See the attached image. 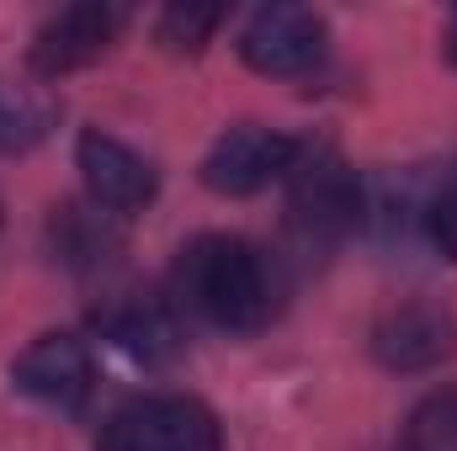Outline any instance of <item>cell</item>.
Instances as JSON below:
<instances>
[{"label": "cell", "mask_w": 457, "mask_h": 451, "mask_svg": "<svg viewBox=\"0 0 457 451\" xmlns=\"http://www.w3.org/2000/svg\"><path fill=\"white\" fill-rule=\"evenodd\" d=\"M170 298L181 319L192 314L224 335H255L277 319V271L239 234H197L176 255Z\"/></svg>", "instance_id": "obj_1"}, {"label": "cell", "mask_w": 457, "mask_h": 451, "mask_svg": "<svg viewBox=\"0 0 457 451\" xmlns=\"http://www.w3.org/2000/svg\"><path fill=\"white\" fill-rule=\"evenodd\" d=\"M287 186V234L303 255H330L361 228V181L330 144H303Z\"/></svg>", "instance_id": "obj_2"}, {"label": "cell", "mask_w": 457, "mask_h": 451, "mask_svg": "<svg viewBox=\"0 0 457 451\" xmlns=\"http://www.w3.org/2000/svg\"><path fill=\"white\" fill-rule=\"evenodd\" d=\"M96 451H224V430L197 398L154 393L122 404L102 425Z\"/></svg>", "instance_id": "obj_3"}, {"label": "cell", "mask_w": 457, "mask_h": 451, "mask_svg": "<svg viewBox=\"0 0 457 451\" xmlns=\"http://www.w3.org/2000/svg\"><path fill=\"white\" fill-rule=\"evenodd\" d=\"M330 27L309 5H261L239 27V59L266 80H303L325 64Z\"/></svg>", "instance_id": "obj_4"}, {"label": "cell", "mask_w": 457, "mask_h": 451, "mask_svg": "<svg viewBox=\"0 0 457 451\" xmlns=\"http://www.w3.org/2000/svg\"><path fill=\"white\" fill-rule=\"evenodd\" d=\"M96 330L138 366H170L187 350V324H181L176 298L149 292V287H117L112 298H102Z\"/></svg>", "instance_id": "obj_5"}, {"label": "cell", "mask_w": 457, "mask_h": 451, "mask_svg": "<svg viewBox=\"0 0 457 451\" xmlns=\"http://www.w3.org/2000/svg\"><path fill=\"white\" fill-rule=\"evenodd\" d=\"M11 388L54 414H80L96 393L91 345L75 335H37L11 361Z\"/></svg>", "instance_id": "obj_6"}, {"label": "cell", "mask_w": 457, "mask_h": 451, "mask_svg": "<svg viewBox=\"0 0 457 451\" xmlns=\"http://www.w3.org/2000/svg\"><path fill=\"white\" fill-rule=\"evenodd\" d=\"M298 149H303V138H287V133L261 127V122H239V127L219 133V144L208 149L203 181L219 197H255L271 181H287Z\"/></svg>", "instance_id": "obj_7"}, {"label": "cell", "mask_w": 457, "mask_h": 451, "mask_svg": "<svg viewBox=\"0 0 457 451\" xmlns=\"http://www.w3.org/2000/svg\"><path fill=\"white\" fill-rule=\"evenodd\" d=\"M122 21H128V11L122 5H107V0H80V5L54 11L37 27V37H32V53H27L32 59V75L37 80H64V75L96 64L117 43Z\"/></svg>", "instance_id": "obj_8"}, {"label": "cell", "mask_w": 457, "mask_h": 451, "mask_svg": "<svg viewBox=\"0 0 457 451\" xmlns=\"http://www.w3.org/2000/svg\"><path fill=\"white\" fill-rule=\"evenodd\" d=\"M75 165L86 176V192L96 208H107L112 218H128V213H144L160 192V170L154 160H144L133 144H122L102 127H86L80 144H75Z\"/></svg>", "instance_id": "obj_9"}, {"label": "cell", "mask_w": 457, "mask_h": 451, "mask_svg": "<svg viewBox=\"0 0 457 451\" xmlns=\"http://www.w3.org/2000/svg\"><path fill=\"white\" fill-rule=\"evenodd\" d=\"M453 350H457V314L447 303H399L372 330V356L388 372H431Z\"/></svg>", "instance_id": "obj_10"}, {"label": "cell", "mask_w": 457, "mask_h": 451, "mask_svg": "<svg viewBox=\"0 0 457 451\" xmlns=\"http://www.w3.org/2000/svg\"><path fill=\"white\" fill-rule=\"evenodd\" d=\"M48 244H54V260H64L75 276H102L122 255V228L96 202H64L48 218Z\"/></svg>", "instance_id": "obj_11"}, {"label": "cell", "mask_w": 457, "mask_h": 451, "mask_svg": "<svg viewBox=\"0 0 457 451\" xmlns=\"http://www.w3.org/2000/svg\"><path fill=\"white\" fill-rule=\"evenodd\" d=\"M59 122V107L43 86H21L0 75V154H27L37 149Z\"/></svg>", "instance_id": "obj_12"}, {"label": "cell", "mask_w": 457, "mask_h": 451, "mask_svg": "<svg viewBox=\"0 0 457 451\" xmlns=\"http://www.w3.org/2000/svg\"><path fill=\"white\" fill-rule=\"evenodd\" d=\"M404 451H457V388L431 393L410 425H404Z\"/></svg>", "instance_id": "obj_13"}, {"label": "cell", "mask_w": 457, "mask_h": 451, "mask_svg": "<svg viewBox=\"0 0 457 451\" xmlns=\"http://www.w3.org/2000/svg\"><path fill=\"white\" fill-rule=\"evenodd\" d=\"M224 5H170L154 27V37L170 48V53H197L219 27H224Z\"/></svg>", "instance_id": "obj_14"}, {"label": "cell", "mask_w": 457, "mask_h": 451, "mask_svg": "<svg viewBox=\"0 0 457 451\" xmlns=\"http://www.w3.org/2000/svg\"><path fill=\"white\" fill-rule=\"evenodd\" d=\"M447 53H453V64H457V11H453V21H447Z\"/></svg>", "instance_id": "obj_15"}]
</instances>
